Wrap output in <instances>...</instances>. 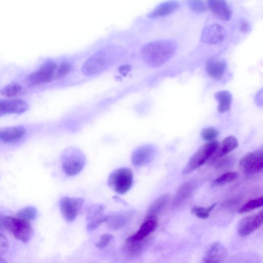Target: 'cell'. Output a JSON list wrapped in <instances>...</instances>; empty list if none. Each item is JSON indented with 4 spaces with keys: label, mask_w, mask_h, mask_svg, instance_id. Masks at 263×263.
Masks as SVG:
<instances>
[{
    "label": "cell",
    "mask_w": 263,
    "mask_h": 263,
    "mask_svg": "<svg viewBox=\"0 0 263 263\" xmlns=\"http://www.w3.org/2000/svg\"><path fill=\"white\" fill-rule=\"evenodd\" d=\"M177 49L176 43L171 40H161L149 42L141 49L143 60L150 66H161L174 55Z\"/></svg>",
    "instance_id": "cell-1"
},
{
    "label": "cell",
    "mask_w": 263,
    "mask_h": 263,
    "mask_svg": "<svg viewBox=\"0 0 263 263\" xmlns=\"http://www.w3.org/2000/svg\"><path fill=\"white\" fill-rule=\"evenodd\" d=\"M62 168L68 176L79 174L86 163V157L83 152L76 147L66 148L61 156Z\"/></svg>",
    "instance_id": "cell-2"
},
{
    "label": "cell",
    "mask_w": 263,
    "mask_h": 263,
    "mask_svg": "<svg viewBox=\"0 0 263 263\" xmlns=\"http://www.w3.org/2000/svg\"><path fill=\"white\" fill-rule=\"evenodd\" d=\"M133 174L128 167L118 168L111 172L107 179L108 186L119 194L127 192L133 185Z\"/></svg>",
    "instance_id": "cell-3"
},
{
    "label": "cell",
    "mask_w": 263,
    "mask_h": 263,
    "mask_svg": "<svg viewBox=\"0 0 263 263\" xmlns=\"http://www.w3.org/2000/svg\"><path fill=\"white\" fill-rule=\"evenodd\" d=\"M218 146V142L215 140L201 146L189 159L182 171V174L190 173L203 165L212 156Z\"/></svg>",
    "instance_id": "cell-4"
},
{
    "label": "cell",
    "mask_w": 263,
    "mask_h": 263,
    "mask_svg": "<svg viewBox=\"0 0 263 263\" xmlns=\"http://www.w3.org/2000/svg\"><path fill=\"white\" fill-rule=\"evenodd\" d=\"M4 227L16 239L27 242L33 235V229L28 221L17 217L5 216Z\"/></svg>",
    "instance_id": "cell-5"
},
{
    "label": "cell",
    "mask_w": 263,
    "mask_h": 263,
    "mask_svg": "<svg viewBox=\"0 0 263 263\" xmlns=\"http://www.w3.org/2000/svg\"><path fill=\"white\" fill-rule=\"evenodd\" d=\"M239 165L248 177L261 173L263 167L262 148L247 154L240 159Z\"/></svg>",
    "instance_id": "cell-6"
},
{
    "label": "cell",
    "mask_w": 263,
    "mask_h": 263,
    "mask_svg": "<svg viewBox=\"0 0 263 263\" xmlns=\"http://www.w3.org/2000/svg\"><path fill=\"white\" fill-rule=\"evenodd\" d=\"M110 56L106 51L102 50L89 57L82 66L85 74L93 75L99 73L107 65Z\"/></svg>",
    "instance_id": "cell-7"
},
{
    "label": "cell",
    "mask_w": 263,
    "mask_h": 263,
    "mask_svg": "<svg viewBox=\"0 0 263 263\" xmlns=\"http://www.w3.org/2000/svg\"><path fill=\"white\" fill-rule=\"evenodd\" d=\"M56 69L55 62L51 61L46 62L37 70L28 76L27 82L31 85L49 82L55 77Z\"/></svg>",
    "instance_id": "cell-8"
},
{
    "label": "cell",
    "mask_w": 263,
    "mask_h": 263,
    "mask_svg": "<svg viewBox=\"0 0 263 263\" xmlns=\"http://www.w3.org/2000/svg\"><path fill=\"white\" fill-rule=\"evenodd\" d=\"M81 198L63 197L59 201V207L63 218L67 222L76 219L83 205Z\"/></svg>",
    "instance_id": "cell-9"
},
{
    "label": "cell",
    "mask_w": 263,
    "mask_h": 263,
    "mask_svg": "<svg viewBox=\"0 0 263 263\" xmlns=\"http://www.w3.org/2000/svg\"><path fill=\"white\" fill-rule=\"evenodd\" d=\"M262 210L255 214L242 218L238 224V233L241 236H246L251 234L262 225Z\"/></svg>",
    "instance_id": "cell-10"
},
{
    "label": "cell",
    "mask_w": 263,
    "mask_h": 263,
    "mask_svg": "<svg viewBox=\"0 0 263 263\" xmlns=\"http://www.w3.org/2000/svg\"><path fill=\"white\" fill-rule=\"evenodd\" d=\"M226 37L224 28L218 24L205 27L201 33V40L207 44H215L222 42Z\"/></svg>",
    "instance_id": "cell-11"
},
{
    "label": "cell",
    "mask_w": 263,
    "mask_h": 263,
    "mask_svg": "<svg viewBox=\"0 0 263 263\" xmlns=\"http://www.w3.org/2000/svg\"><path fill=\"white\" fill-rule=\"evenodd\" d=\"M156 148L151 144L141 146L135 149L131 156L132 163L135 166H142L149 163L155 156Z\"/></svg>",
    "instance_id": "cell-12"
},
{
    "label": "cell",
    "mask_w": 263,
    "mask_h": 263,
    "mask_svg": "<svg viewBox=\"0 0 263 263\" xmlns=\"http://www.w3.org/2000/svg\"><path fill=\"white\" fill-rule=\"evenodd\" d=\"M28 108L27 103L18 99H0V117L9 114H20Z\"/></svg>",
    "instance_id": "cell-13"
},
{
    "label": "cell",
    "mask_w": 263,
    "mask_h": 263,
    "mask_svg": "<svg viewBox=\"0 0 263 263\" xmlns=\"http://www.w3.org/2000/svg\"><path fill=\"white\" fill-rule=\"evenodd\" d=\"M103 210L104 208L101 204H93L88 207L86 216L88 230H92L107 221L108 216L104 214Z\"/></svg>",
    "instance_id": "cell-14"
},
{
    "label": "cell",
    "mask_w": 263,
    "mask_h": 263,
    "mask_svg": "<svg viewBox=\"0 0 263 263\" xmlns=\"http://www.w3.org/2000/svg\"><path fill=\"white\" fill-rule=\"evenodd\" d=\"M228 256L226 248L221 243H213L204 255L203 263H223Z\"/></svg>",
    "instance_id": "cell-15"
},
{
    "label": "cell",
    "mask_w": 263,
    "mask_h": 263,
    "mask_svg": "<svg viewBox=\"0 0 263 263\" xmlns=\"http://www.w3.org/2000/svg\"><path fill=\"white\" fill-rule=\"evenodd\" d=\"M207 5L213 15L223 21H228L231 18L232 11L228 3L223 0H210Z\"/></svg>",
    "instance_id": "cell-16"
},
{
    "label": "cell",
    "mask_w": 263,
    "mask_h": 263,
    "mask_svg": "<svg viewBox=\"0 0 263 263\" xmlns=\"http://www.w3.org/2000/svg\"><path fill=\"white\" fill-rule=\"evenodd\" d=\"M158 225L156 217H147L142 223L138 230L127 239L130 240L139 241L147 238Z\"/></svg>",
    "instance_id": "cell-17"
},
{
    "label": "cell",
    "mask_w": 263,
    "mask_h": 263,
    "mask_svg": "<svg viewBox=\"0 0 263 263\" xmlns=\"http://www.w3.org/2000/svg\"><path fill=\"white\" fill-rule=\"evenodd\" d=\"M205 68L206 72L211 77L219 80L226 73L227 64L223 59L213 58L207 61Z\"/></svg>",
    "instance_id": "cell-18"
},
{
    "label": "cell",
    "mask_w": 263,
    "mask_h": 263,
    "mask_svg": "<svg viewBox=\"0 0 263 263\" xmlns=\"http://www.w3.org/2000/svg\"><path fill=\"white\" fill-rule=\"evenodd\" d=\"M25 129L21 126L0 128V142L11 143L21 139L25 134Z\"/></svg>",
    "instance_id": "cell-19"
},
{
    "label": "cell",
    "mask_w": 263,
    "mask_h": 263,
    "mask_svg": "<svg viewBox=\"0 0 263 263\" xmlns=\"http://www.w3.org/2000/svg\"><path fill=\"white\" fill-rule=\"evenodd\" d=\"M180 4L178 1H169L158 5L148 14L152 18L163 17L170 15L179 7Z\"/></svg>",
    "instance_id": "cell-20"
},
{
    "label": "cell",
    "mask_w": 263,
    "mask_h": 263,
    "mask_svg": "<svg viewBox=\"0 0 263 263\" xmlns=\"http://www.w3.org/2000/svg\"><path fill=\"white\" fill-rule=\"evenodd\" d=\"M238 144V140L234 136H229L227 137L222 141L220 146L217 147L212 155V160L213 162L215 160L226 156L237 147Z\"/></svg>",
    "instance_id": "cell-21"
},
{
    "label": "cell",
    "mask_w": 263,
    "mask_h": 263,
    "mask_svg": "<svg viewBox=\"0 0 263 263\" xmlns=\"http://www.w3.org/2000/svg\"><path fill=\"white\" fill-rule=\"evenodd\" d=\"M195 187L194 181H189L183 184L177 190L173 200V204L179 205L183 202L192 193Z\"/></svg>",
    "instance_id": "cell-22"
},
{
    "label": "cell",
    "mask_w": 263,
    "mask_h": 263,
    "mask_svg": "<svg viewBox=\"0 0 263 263\" xmlns=\"http://www.w3.org/2000/svg\"><path fill=\"white\" fill-rule=\"evenodd\" d=\"M214 97L218 101V110L219 112L223 113L231 108L232 97L231 93L227 90H221L216 92Z\"/></svg>",
    "instance_id": "cell-23"
},
{
    "label": "cell",
    "mask_w": 263,
    "mask_h": 263,
    "mask_svg": "<svg viewBox=\"0 0 263 263\" xmlns=\"http://www.w3.org/2000/svg\"><path fill=\"white\" fill-rule=\"evenodd\" d=\"M149 242L148 238L139 241L126 239L124 246L125 251L132 255L140 254L146 248Z\"/></svg>",
    "instance_id": "cell-24"
},
{
    "label": "cell",
    "mask_w": 263,
    "mask_h": 263,
    "mask_svg": "<svg viewBox=\"0 0 263 263\" xmlns=\"http://www.w3.org/2000/svg\"><path fill=\"white\" fill-rule=\"evenodd\" d=\"M169 199L168 194H164L160 196L154 201L149 207L146 217H156L164 208Z\"/></svg>",
    "instance_id": "cell-25"
},
{
    "label": "cell",
    "mask_w": 263,
    "mask_h": 263,
    "mask_svg": "<svg viewBox=\"0 0 263 263\" xmlns=\"http://www.w3.org/2000/svg\"><path fill=\"white\" fill-rule=\"evenodd\" d=\"M129 215L127 213L116 214L108 216V227L111 230H117L123 227L128 221Z\"/></svg>",
    "instance_id": "cell-26"
},
{
    "label": "cell",
    "mask_w": 263,
    "mask_h": 263,
    "mask_svg": "<svg viewBox=\"0 0 263 263\" xmlns=\"http://www.w3.org/2000/svg\"><path fill=\"white\" fill-rule=\"evenodd\" d=\"M37 215L36 209L33 206H27L20 210L16 214V217L30 221L35 219Z\"/></svg>",
    "instance_id": "cell-27"
},
{
    "label": "cell",
    "mask_w": 263,
    "mask_h": 263,
    "mask_svg": "<svg viewBox=\"0 0 263 263\" xmlns=\"http://www.w3.org/2000/svg\"><path fill=\"white\" fill-rule=\"evenodd\" d=\"M263 204V198L262 196L251 200L243 204L239 209V213H244L251 211L261 206Z\"/></svg>",
    "instance_id": "cell-28"
},
{
    "label": "cell",
    "mask_w": 263,
    "mask_h": 263,
    "mask_svg": "<svg viewBox=\"0 0 263 263\" xmlns=\"http://www.w3.org/2000/svg\"><path fill=\"white\" fill-rule=\"evenodd\" d=\"M22 87L17 83L9 84L1 90V93L6 97H11L18 95L22 91Z\"/></svg>",
    "instance_id": "cell-29"
},
{
    "label": "cell",
    "mask_w": 263,
    "mask_h": 263,
    "mask_svg": "<svg viewBox=\"0 0 263 263\" xmlns=\"http://www.w3.org/2000/svg\"><path fill=\"white\" fill-rule=\"evenodd\" d=\"M238 174L236 172H230L222 174L213 180L212 184L219 186L233 181L238 177Z\"/></svg>",
    "instance_id": "cell-30"
},
{
    "label": "cell",
    "mask_w": 263,
    "mask_h": 263,
    "mask_svg": "<svg viewBox=\"0 0 263 263\" xmlns=\"http://www.w3.org/2000/svg\"><path fill=\"white\" fill-rule=\"evenodd\" d=\"M216 204V203H214L207 208L194 206L192 208L191 212L200 218L205 219L209 217L210 212L215 207Z\"/></svg>",
    "instance_id": "cell-31"
},
{
    "label": "cell",
    "mask_w": 263,
    "mask_h": 263,
    "mask_svg": "<svg viewBox=\"0 0 263 263\" xmlns=\"http://www.w3.org/2000/svg\"><path fill=\"white\" fill-rule=\"evenodd\" d=\"M187 4L192 11L197 13H203L206 10V5L202 1H187Z\"/></svg>",
    "instance_id": "cell-32"
},
{
    "label": "cell",
    "mask_w": 263,
    "mask_h": 263,
    "mask_svg": "<svg viewBox=\"0 0 263 263\" xmlns=\"http://www.w3.org/2000/svg\"><path fill=\"white\" fill-rule=\"evenodd\" d=\"M218 135L219 132L218 130L212 126L207 127L201 132L202 138L208 142L214 141Z\"/></svg>",
    "instance_id": "cell-33"
},
{
    "label": "cell",
    "mask_w": 263,
    "mask_h": 263,
    "mask_svg": "<svg viewBox=\"0 0 263 263\" xmlns=\"http://www.w3.org/2000/svg\"><path fill=\"white\" fill-rule=\"evenodd\" d=\"M215 167L217 168H226L232 166L234 162V158L232 156H223L215 160ZM214 162V161H213Z\"/></svg>",
    "instance_id": "cell-34"
},
{
    "label": "cell",
    "mask_w": 263,
    "mask_h": 263,
    "mask_svg": "<svg viewBox=\"0 0 263 263\" xmlns=\"http://www.w3.org/2000/svg\"><path fill=\"white\" fill-rule=\"evenodd\" d=\"M113 236L110 234H102L100 238V240L96 244V247L98 248H103L107 246L112 240Z\"/></svg>",
    "instance_id": "cell-35"
},
{
    "label": "cell",
    "mask_w": 263,
    "mask_h": 263,
    "mask_svg": "<svg viewBox=\"0 0 263 263\" xmlns=\"http://www.w3.org/2000/svg\"><path fill=\"white\" fill-rule=\"evenodd\" d=\"M9 248V241L7 237L0 233V255L5 254Z\"/></svg>",
    "instance_id": "cell-36"
},
{
    "label": "cell",
    "mask_w": 263,
    "mask_h": 263,
    "mask_svg": "<svg viewBox=\"0 0 263 263\" xmlns=\"http://www.w3.org/2000/svg\"><path fill=\"white\" fill-rule=\"evenodd\" d=\"M70 69V65L67 63H62L60 66L55 73V77H61L66 74Z\"/></svg>",
    "instance_id": "cell-37"
},
{
    "label": "cell",
    "mask_w": 263,
    "mask_h": 263,
    "mask_svg": "<svg viewBox=\"0 0 263 263\" xmlns=\"http://www.w3.org/2000/svg\"><path fill=\"white\" fill-rule=\"evenodd\" d=\"M250 26L249 24L245 21H241L240 23V30L243 32H248L250 30Z\"/></svg>",
    "instance_id": "cell-38"
},
{
    "label": "cell",
    "mask_w": 263,
    "mask_h": 263,
    "mask_svg": "<svg viewBox=\"0 0 263 263\" xmlns=\"http://www.w3.org/2000/svg\"><path fill=\"white\" fill-rule=\"evenodd\" d=\"M255 101L256 103L262 104V90L261 89L258 91L255 97Z\"/></svg>",
    "instance_id": "cell-39"
},
{
    "label": "cell",
    "mask_w": 263,
    "mask_h": 263,
    "mask_svg": "<svg viewBox=\"0 0 263 263\" xmlns=\"http://www.w3.org/2000/svg\"><path fill=\"white\" fill-rule=\"evenodd\" d=\"M5 216L3 214H0V231H2L5 229L4 223Z\"/></svg>",
    "instance_id": "cell-40"
},
{
    "label": "cell",
    "mask_w": 263,
    "mask_h": 263,
    "mask_svg": "<svg viewBox=\"0 0 263 263\" xmlns=\"http://www.w3.org/2000/svg\"><path fill=\"white\" fill-rule=\"evenodd\" d=\"M120 70L122 72H126L127 71L129 70V66L128 65H124L123 66L121 67Z\"/></svg>",
    "instance_id": "cell-41"
},
{
    "label": "cell",
    "mask_w": 263,
    "mask_h": 263,
    "mask_svg": "<svg viewBox=\"0 0 263 263\" xmlns=\"http://www.w3.org/2000/svg\"><path fill=\"white\" fill-rule=\"evenodd\" d=\"M0 263H6V261L4 258L0 257Z\"/></svg>",
    "instance_id": "cell-42"
}]
</instances>
